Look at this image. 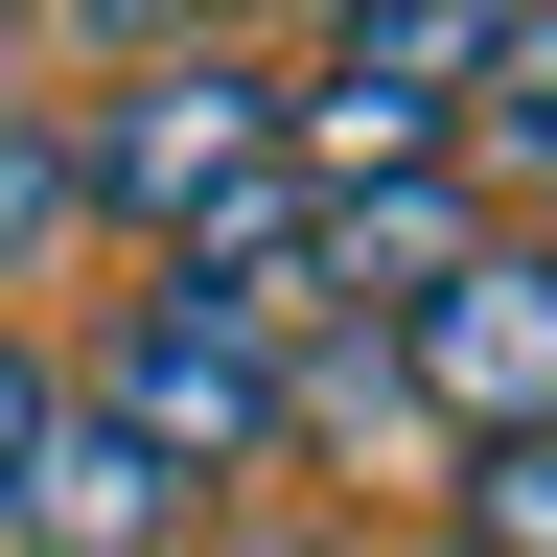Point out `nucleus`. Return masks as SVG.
Masks as SVG:
<instances>
[{
	"mask_svg": "<svg viewBox=\"0 0 557 557\" xmlns=\"http://www.w3.org/2000/svg\"><path fill=\"white\" fill-rule=\"evenodd\" d=\"M256 186H302L278 163V70H233V47H139L94 116H70V209H116V233H233Z\"/></svg>",
	"mask_w": 557,
	"mask_h": 557,
	"instance_id": "obj_1",
	"label": "nucleus"
},
{
	"mask_svg": "<svg viewBox=\"0 0 557 557\" xmlns=\"http://www.w3.org/2000/svg\"><path fill=\"white\" fill-rule=\"evenodd\" d=\"M94 418H116L139 465H186V487H233V465H302V418H278V325L186 302V278H139V302L94 325Z\"/></svg>",
	"mask_w": 557,
	"mask_h": 557,
	"instance_id": "obj_2",
	"label": "nucleus"
},
{
	"mask_svg": "<svg viewBox=\"0 0 557 557\" xmlns=\"http://www.w3.org/2000/svg\"><path fill=\"white\" fill-rule=\"evenodd\" d=\"M395 372H418V418H442V442H511V418H557V233H487L442 302L395 325Z\"/></svg>",
	"mask_w": 557,
	"mask_h": 557,
	"instance_id": "obj_3",
	"label": "nucleus"
},
{
	"mask_svg": "<svg viewBox=\"0 0 557 557\" xmlns=\"http://www.w3.org/2000/svg\"><path fill=\"white\" fill-rule=\"evenodd\" d=\"M465 256H487V186H465V163H395V186H302V278H325L348 325H372V302L418 325Z\"/></svg>",
	"mask_w": 557,
	"mask_h": 557,
	"instance_id": "obj_4",
	"label": "nucleus"
},
{
	"mask_svg": "<svg viewBox=\"0 0 557 557\" xmlns=\"http://www.w3.org/2000/svg\"><path fill=\"white\" fill-rule=\"evenodd\" d=\"M24 557H186V465H139L94 395L47 418V487H24Z\"/></svg>",
	"mask_w": 557,
	"mask_h": 557,
	"instance_id": "obj_5",
	"label": "nucleus"
},
{
	"mask_svg": "<svg viewBox=\"0 0 557 557\" xmlns=\"http://www.w3.org/2000/svg\"><path fill=\"white\" fill-rule=\"evenodd\" d=\"M442 534H465V557H557V418H511V442H442Z\"/></svg>",
	"mask_w": 557,
	"mask_h": 557,
	"instance_id": "obj_6",
	"label": "nucleus"
},
{
	"mask_svg": "<svg viewBox=\"0 0 557 557\" xmlns=\"http://www.w3.org/2000/svg\"><path fill=\"white\" fill-rule=\"evenodd\" d=\"M487 139L557 163V0H511V47H487Z\"/></svg>",
	"mask_w": 557,
	"mask_h": 557,
	"instance_id": "obj_7",
	"label": "nucleus"
},
{
	"mask_svg": "<svg viewBox=\"0 0 557 557\" xmlns=\"http://www.w3.org/2000/svg\"><path fill=\"white\" fill-rule=\"evenodd\" d=\"M47 418H70V372L0 325V534H24V487H47Z\"/></svg>",
	"mask_w": 557,
	"mask_h": 557,
	"instance_id": "obj_8",
	"label": "nucleus"
},
{
	"mask_svg": "<svg viewBox=\"0 0 557 557\" xmlns=\"http://www.w3.org/2000/svg\"><path fill=\"white\" fill-rule=\"evenodd\" d=\"M47 233H70V139H47V116H0V278H24Z\"/></svg>",
	"mask_w": 557,
	"mask_h": 557,
	"instance_id": "obj_9",
	"label": "nucleus"
},
{
	"mask_svg": "<svg viewBox=\"0 0 557 557\" xmlns=\"http://www.w3.org/2000/svg\"><path fill=\"white\" fill-rule=\"evenodd\" d=\"M94 24H116V47H233L256 0H94Z\"/></svg>",
	"mask_w": 557,
	"mask_h": 557,
	"instance_id": "obj_10",
	"label": "nucleus"
},
{
	"mask_svg": "<svg viewBox=\"0 0 557 557\" xmlns=\"http://www.w3.org/2000/svg\"><path fill=\"white\" fill-rule=\"evenodd\" d=\"M233 557H348V534H233Z\"/></svg>",
	"mask_w": 557,
	"mask_h": 557,
	"instance_id": "obj_11",
	"label": "nucleus"
}]
</instances>
